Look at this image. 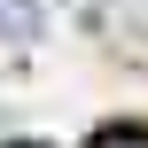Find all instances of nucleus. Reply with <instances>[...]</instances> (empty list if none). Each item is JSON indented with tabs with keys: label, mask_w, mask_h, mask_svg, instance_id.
<instances>
[{
	"label": "nucleus",
	"mask_w": 148,
	"mask_h": 148,
	"mask_svg": "<svg viewBox=\"0 0 148 148\" xmlns=\"http://www.w3.org/2000/svg\"><path fill=\"white\" fill-rule=\"evenodd\" d=\"M39 0H0V39H39Z\"/></svg>",
	"instance_id": "obj_1"
},
{
	"label": "nucleus",
	"mask_w": 148,
	"mask_h": 148,
	"mask_svg": "<svg viewBox=\"0 0 148 148\" xmlns=\"http://www.w3.org/2000/svg\"><path fill=\"white\" fill-rule=\"evenodd\" d=\"M94 148H148V133H101Z\"/></svg>",
	"instance_id": "obj_2"
}]
</instances>
